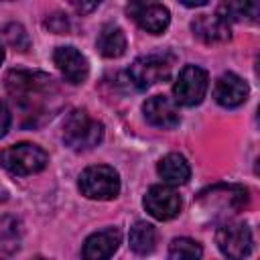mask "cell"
I'll return each mask as SVG.
<instances>
[{"label": "cell", "instance_id": "cell-28", "mask_svg": "<svg viewBox=\"0 0 260 260\" xmlns=\"http://www.w3.org/2000/svg\"><path fill=\"white\" fill-rule=\"evenodd\" d=\"M37 260H47V258H37Z\"/></svg>", "mask_w": 260, "mask_h": 260}, {"label": "cell", "instance_id": "cell-5", "mask_svg": "<svg viewBox=\"0 0 260 260\" xmlns=\"http://www.w3.org/2000/svg\"><path fill=\"white\" fill-rule=\"evenodd\" d=\"M47 162H49V154L39 144H32V142H18L0 150V165L8 173L18 177L35 175L43 171Z\"/></svg>", "mask_w": 260, "mask_h": 260}, {"label": "cell", "instance_id": "cell-3", "mask_svg": "<svg viewBox=\"0 0 260 260\" xmlns=\"http://www.w3.org/2000/svg\"><path fill=\"white\" fill-rule=\"evenodd\" d=\"M104 138V124L91 118L85 110H73L63 122V142L81 152L91 150Z\"/></svg>", "mask_w": 260, "mask_h": 260}, {"label": "cell", "instance_id": "cell-25", "mask_svg": "<svg viewBox=\"0 0 260 260\" xmlns=\"http://www.w3.org/2000/svg\"><path fill=\"white\" fill-rule=\"evenodd\" d=\"M73 8H75L79 14H87V12H91L93 8H98V2H91V4H79V2H73Z\"/></svg>", "mask_w": 260, "mask_h": 260}, {"label": "cell", "instance_id": "cell-17", "mask_svg": "<svg viewBox=\"0 0 260 260\" xmlns=\"http://www.w3.org/2000/svg\"><path fill=\"white\" fill-rule=\"evenodd\" d=\"M95 47L100 51L102 57L106 59H116V57H122L126 53V35L120 26L116 24H106L100 35H98V41H95Z\"/></svg>", "mask_w": 260, "mask_h": 260}, {"label": "cell", "instance_id": "cell-2", "mask_svg": "<svg viewBox=\"0 0 260 260\" xmlns=\"http://www.w3.org/2000/svg\"><path fill=\"white\" fill-rule=\"evenodd\" d=\"M197 205L211 219H228L248 205V189L242 185H213L199 193Z\"/></svg>", "mask_w": 260, "mask_h": 260}, {"label": "cell", "instance_id": "cell-8", "mask_svg": "<svg viewBox=\"0 0 260 260\" xmlns=\"http://www.w3.org/2000/svg\"><path fill=\"white\" fill-rule=\"evenodd\" d=\"M219 252L228 260H244L252 252V232L242 221H225L215 232Z\"/></svg>", "mask_w": 260, "mask_h": 260}, {"label": "cell", "instance_id": "cell-13", "mask_svg": "<svg viewBox=\"0 0 260 260\" xmlns=\"http://www.w3.org/2000/svg\"><path fill=\"white\" fill-rule=\"evenodd\" d=\"M122 242L118 228H106L91 234L81 248V260H110Z\"/></svg>", "mask_w": 260, "mask_h": 260}, {"label": "cell", "instance_id": "cell-4", "mask_svg": "<svg viewBox=\"0 0 260 260\" xmlns=\"http://www.w3.org/2000/svg\"><path fill=\"white\" fill-rule=\"evenodd\" d=\"M175 65V55L167 53V51H158V53H148L142 55L138 59H134V63L128 69V79L136 89H146L154 83H160L165 79H169L171 71Z\"/></svg>", "mask_w": 260, "mask_h": 260}, {"label": "cell", "instance_id": "cell-21", "mask_svg": "<svg viewBox=\"0 0 260 260\" xmlns=\"http://www.w3.org/2000/svg\"><path fill=\"white\" fill-rule=\"evenodd\" d=\"M201 246L191 238H175L169 246V260H201Z\"/></svg>", "mask_w": 260, "mask_h": 260}, {"label": "cell", "instance_id": "cell-24", "mask_svg": "<svg viewBox=\"0 0 260 260\" xmlns=\"http://www.w3.org/2000/svg\"><path fill=\"white\" fill-rule=\"evenodd\" d=\"M10 122H12V116H10V110H8V106L0 100V138L8 132V128H10Z\"/></svg>", "mask_w": 260, "mask_h": 260}, {"label": "cell", "instance_id": "cell-11", "mask_svg": "<svg viewBox=\"0 0 260 260\" xmlns=\"http://www.w3.org/2000/svg\"><path fill=\"white\" fill-rule=\"evenodd\" d=\"M53 61H55L57 69L61 71V75L65 77V81H69L73 85L83 83L89 75L87 59L75 47H57L53 53Z\"/></svg>", "mask_w": 260, "mask_h": 260}, {"label": "cell", "instance_id": "cell-27", "mask_svg": "<svg viewBox=\"0 0 260 260\" xmlns=\"http://www.w3.org/2000/svg\"><path fill=\"white\" fill-rule=\"evenodd\" d=\"M2 61H4V49L0 47V63H2Z\"/></svg>", "mask_w": 260, "mask_h": 260}, {"label": "cell", "instance_id": "cell-14", "mask_svg": "<svg viewBox=\"0 0 260 260\" xmlns=\"http://www.w3.org/2000/svg\"><path fill=\"white\" fill-rule=\"evenodd\" d=\"M248 83L236 73H223L213 87V98L221 108H238L248 100Z\"/></svg>", "mask_w": 260, "mask_h": 260}, {"label": "cell", "instance_id": "cell-9", "mask_svg": "<svg viewBox=\"0 0 260 260\" xmlns=\"http://www.w3.org/2000/svg\"><path fill=\"white\" fill-rule=\"evenodd\" d=\"M126 12L142 30H146L150 35L165 32L171 22L169 8L158 2H132V4H128Z\"/></svg>", "mask_w": 260, "mask_h": 260}, {"label": "cell", "instance_id": "cell-23", "mask_svg": "<svg viewBox=\"0 0 260 260\" xmlns=\"http://www.w3.org/2000/svg\"><path fill=\"white\" fill-rule=\"evenodd\" d=\"M45 26H47L51 32H57V35H65V32H69V28H71L69 18H67V14H63V12H55V14L47 16Z\"/></svg>", "mask_w": 260, "mask_h": 260}, {"label": "cell", "instance_id": "cell-15", "mask_svg": "<svg viewBox=\"0 0 260 260\" xmlns=\"http://www.w3.org/2000/svg\"><path fill=\"white\" fill-rule=\"evenodd\" d=\"M191 30L205 45H219V43H228L232 39L230 22H225L219 16H211V14L197 16L191 22Z\"/></svg>", "mask_w": 260, "mask_h": 260}, {"label": "cell", "instance_id": "cell-1", "mask_svg": "<svg viewBox=\"0 0 260 260\" xmlns=\"http://www.w3.org/2000/svg\"><path fill=\"white\" fill-rule=\"evenodd\" d=\"M10 102L24 128H39L61 108V89L57 81L43 71L12 69L4 77Z\"/></svg>", "mask_w": 260, "mask_h": 260}, {"label": "cell", "instance_id": "cell-16", "mask_svg": "<svg viewBox=\"0 0 260 260\" xmlns=\"http://www.w3.org/2000/svg\"><path fill=\"white\" fill-rule=\"evenodd\" d=\"M160 179L169 185H185L191 177V167L187 162V158L179 152H169L167 156H162L158 160L156 167Z\"/></svg>", "mask_w": 260, "mask_h": 260}, {"label": "cell", "instance_id": "cell-10", "mask_svg": "<svg viewBox=\"0 0 260 260\" xmlns=\"http://www.w3.org/2000/svg\"><path fill=\"white\" fill-rule=\"evenodd\" d=\"M144 207L154 219L167 221V219H173L175 215H179L181 197L169 185H152L144 195Z\"/></svg>", "mask_w": 260, "mask_h": 260}, {"label": "cell", "instance_id": "cell-26", "mask_svg": "<svg viewBox=\"0 0 260 260\" xmlns=\"http://www.w3.org/2000/svg\"><path fill=\"white\" fill-rule=\"evenodd\" d=\"M183 4L193 8V6H205V4H207V0H199V2H183Z\"/></svg>", "mask_w": 260, "mask_h": 260}, {"label": "cell", "instance_id": "cell-19", "mask_svg": "<svg viewBox=\"0 0 260 260\" xmlns=\"http://www.w3.org/2000/svg\"><path fill=\"white\" fill-rule=\"evenodd\" d=\"M156 246V230L154 225L146 223V221H136L132 228H130V248L140 254V256H146L154 250Z\"/></svg>", "mask_w": 260, "mask_h": 260}, {"label": "cell", "instance_id": "cell-18", "mask_svg": "<svg viewBox=\"0 0 260 260\" xmlns=\"http://www.w3.org/2000/svg\"><path fill=\"white\" fill-rule=\"evenodd\" d=\"M20 248V223L16 217L0 221V260H10Z\"/></svg>", "mask_w": 260, "mask_h": 260}, {"label": "cell", "instance_id": "cell-6", "mask_svg": "<svg viewBox=\"0 0 260 260\" xmlns=\"http://www.w3.org/2000/svg\"><path fill=\"white\" fill-rule=\"evenodd\" d=\"M79 191L87 199L108 201L120 193V177L114 167L93 165L79 175Z\"/></svg>", "mask_w": 260, "mask_h": 260}, {"label": "cell", "instance_id": "cell-12", "mask_svg": "<svg viewBox=\"0 0 260 260\" xmlns=\"http://www.w3.org/2000/svg\"><path fill=\"white\" fill-rule=\"evenodd\" d=\"M142 112H144V118L150 126H156L162 130H171L181 122V114H179L177 104L167 95L148 98L142 106Z\"/></svg>", "mask_w": 260, "mask_h": 260}, {"label": "cell", "instance_id": "cell-20", "mask_svg": "<svg viewBox=\"0 0 260 260\" xmlns=\"http://www.w3.org/2000/svg\"><path fill=\"white\" fill-rule=\"evenodd\" d=\"M217 16L225 22L232 20H256L258 16V4L256 2H223L217 8Z\"/></svg>", "mask_w": 260, "mask_h": 260}, {"label": "cell", "instance_id": "cell-22", "mask_svg": "<svg viewBox=\"0 0 260 260\" xmlns=\"http://www.w3.org/2000/svg\"><path fill=\"white\" fill-rule=\"evenodd\" d=\"M4 37H6L8 45L14 47L16 51H26V49L30 47V39H28L26 30H24L20 24H16V22L4 26Z\"/></svg>", "mask_w": 260, "mask_h": 260}, {"label": "cell", "instance_id": "cell-7", "mask_svg": "<svg viewBox=\"0 0 260 260\" xmlns=\"http://www.w3.org/2000/svg\"><path fill=\"white\" fill-rule=\"evenodd\" d=\"M207 85L209 77L205 69H201L199 65H185L173 85V102L181 106H197L205 98Z\"/></svg>", "mask_w": 260, "mask_h": 260}]
</instances>
